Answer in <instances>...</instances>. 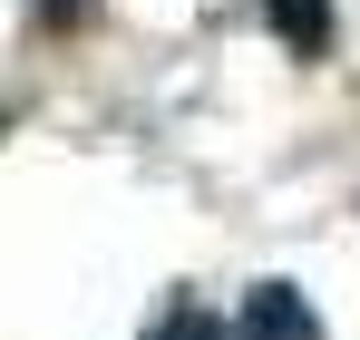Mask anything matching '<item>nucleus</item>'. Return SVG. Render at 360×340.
Segmentation results:
<instances>
[{
	"label": "nucleus",
	"instance_id": "2",
	"mask_svg": "<svg viewBox=\"0 0 360 340\" xmlns=\"http://www.w3.org/2000/svg\"><path fill=\"white\" fill-rule=\"evenodd\" d=\"M263 20L292 58H331V0H263Z\"/></svg>",
	"mask_w": 360,
	"mask_h": 340
},
{
	"label": "nucleus",
	"instance_id": "4",
	"mask_svg": "<svg viewBox=\"0 0 360 340\" xmlns=\"http://www.w3.org/2000/svg\"><path fill=\"white\" fill-rule=\"evenodd\" d=\"M39 20H49V30H88V20H98V0H39Z\"/></svg>",
	"mask_w": 360,
	"mask_h": 340
},
{
	"label": "nucleus",
	"instance_id": "3",
	"mask_svg": "<svg viewBox=\"0 0 360 340\" xmlns=\"http://www.w3.org/2000/svg\"><path fill=\"white\" fill-rule=\"evenodd\" d=\"M146 340H224V331H214V321H205L195 301H176V311H166V321H156Z\"/></svg>",
	"mask_w": 360,
	"mask_h": 340
},
{
	"label": "nucleus",
	"instance_id": "5",
	"mask_svg": "<svg viewBox=\"0 0 360 340\" xmlns=\"http://www.w3.org/2000/svg\"><path fill=\"white\" fill-rule=\"evenodd\" d=\"M0 126H10V117H0Z\"/></svg>",
	"mask_w": 360,
	"mask_h": 340
},
{
	"label": "nucleus",
	"instance_id": "1",
	"mask_svg": "<svg viewBox=\"0 0 360 340\" xmlns=\"http://www.w3.org/2000/svg\"><path fill=\"white\" fill-rule=\"evenodd\" d=\"M234 331H243V340H321V321H311V301H302L292 282H253Z\"/></svg>",
	"mask_w": 360,
	"mask_h": 340
}]
</instances>
